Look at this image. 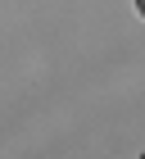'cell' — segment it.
I'll return each instance as SVG.
<instances>
[{
  "label": "cell",
  "mask_w": 145,
  "mask_h": 159,
  "mask_svg": "<svg viewBox=\"0 0 145 159\" xmlns=\"http://www.w3.org/2000/svg\"><path fill=\"white\" fill-rule=\"evenodd\" d=\"M136 9H141V14H145V0H136Z\"/></svg>",
  "instance_id": "cell-1"
},
{
  "label": "cell",
  "mask_w": 145,
  "mask_h": 159,
  "mask_svg": "<svg viewBox=\"0 0 145 159\" xmlns=\"http://www.w3.org/2000/svg\"><path fill=\"white\" fill-rule=\"evenodd\" d=\"M141 159H145V155H141Z\"/></svg>",
  "instance_id": "cell-2"
}]
</instances>
